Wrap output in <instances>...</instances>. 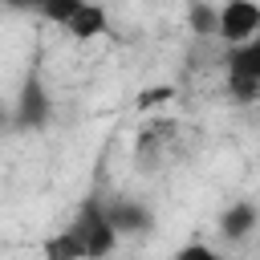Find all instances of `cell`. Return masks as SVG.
I'll return each mask as SVG.
<instances>
[{"label": "cell", "instance_id": "obj_1", "mask_svg": "<svg viewBox=\"0 0 260 260\" xmlns=\"http://www.w3.org/2000/svg\"><path fill=\"white\" fill-rule=\"evenodd\" d=\"M223 65H228V98L236 106L260 102V32L244 45H232Z\"/></svg>", "mask_w": 260, "mask_h": 260}, {"label": "cell", "instance_id": "obj_2", "mask_svg": "<svg viewBox=\"0 0 260 260\" xmlns=\"http://www.w3.org/2000/svg\"><path fill=\"white\" fill-rule=\"evenodd\" d=\"M85 244V260H106L114 248H118V232L106 215V199L102 195H85V203L77 207V215L69 219Z\"/></svg>", "mask_w": 260, "mask_h": 260}, {"label": "cell", "instance_id": "obj_3", "mask_svg": "<svg viewBox=\"0 0 260 260\" xmlns=\"http://www.w3.org/2000/svg\"><path fill=\"white\" fill-rule=\"evenodd\" d=\"M53 118V102H49V89H45V77L41 69L32 65L16 89V102H12V130H45Z\"/></svg>", "mask_w": 260, "mask_h": 260}, {"label": "cell", "instance_id": "obj_4", "mask_svg": "<svg viewBox=\"0 0 260 260\" xmlns=\"http://www.w3.org/2000/svg\"><path fill=\"white\" fill-rule=\"evenodd\" d=\"M260 32V4L256 0H228L219 4V28L215 37L232 49V45H244Z\"/></svg>", "mask_w": 260, "mask_h": 260}, {"label": "cell", "instance_id": "obj_5", "mask_svg": "<svg viewBox=\"0 0 260 260\" xmlns=\"http://www.w3.org/2000/svg\"><path fill=\"white\" fill-rule=\"evenodd\" d=\"M106 215H110V223H114L118 236H146L154 228L150 207L138 203V199H114V203H106Z\"/></svg>", "mask_w": 260, "mask_h": 260}, {"label": "cell", "instance_id": "obj_6", "mask_svg": "<svg viewBox=\"0 0 260 260\" xmlns=\"http://www.w3.org/2000/svg\"><path fill=\"white\" fill-rule=\"evenodd\" d=\"M256 228H260V207H256L252 199H236V203H228V211L219 215V236H223L228 244L248 240Z\"/></svg>", "mask_w": 260, "mask_h": 260}, {"label": "cell", "instance_id": "obj_7", "mask_svg": "<svg viewBox=\"0 0 260 260\" xmlns=\"http://www.w3.org/2000/svg\"><path fill=\"white\" fill-rule=\"evenodd\" d=\"M65 32H69L73 41H93V37L110 32V12H106V4H102V0H85L81 12L65 24Z\"/></svg>", "mask_w": 260, "mask_h": 260}, {"label": "cell", "instance_id": "obj_8", "mask_svg": "<svg viewBox=\"0 0 260 260\" xmlns=\"http://www.w3.org/2000/svg\"><path fill=\"white\" fill-rule=\"evenodd\" d=\"M41 260H85V244H81L77 228H73V223L57 228V232L45 240V248H41Z\"/></svg>", "mask_w": 260, "mask_h": 260}, {"label": "cell", "instance_id": "obj_9", "mask_svg": "<svg viewBox=\"0 0 260 260\" xmlns=\"http://www.w3.org/2000/svg\"><path fill=\"white\" fill-rule=\"evenodd\" d=\"M187 24H191V32H195V37H215V28H219V8H211V4L195 0V4H191V12H187Z\"/></svg>", "mask_w": 260, "mask_h": 260}, {"label": "cell", "instance_id": "obj_10", "mask_svg": "<svg viewBox=\"0 0 260 260\" xmlns=\"http://www.w3.org/2000/svg\"><path fill=\"white\" fill-rule=\"evenodd\" d=\"M81 4H85V0H49V4L41 8V16L65 28V24H69V20H73V16L81 12Z\"/></svg>", "mask_w": 260, "mask_h": 260}, {"label": "cell", "instance_id": "obj_11", "mask_svg": "<svg viewBox=\"0 0 260 260\" xmlns=\"http://www.w3.org/2000/svg\"><path fill=\"white\" fill-rule=\"evenodd\" d=\"M171 260H223V256H219L211 244H199V240H191V244H183V248H179Z\"/></svg>", "mask_w": 260, "mask_h": 260}, {"label": "cell", "instance_id": "obj_12", "mask_svg": "<svg viewBox=\"0 0 260 260\" xmlns=\"http://www.w3.org/2000/svg\"><path fill=\"white\" fill-rule=\"evenodd\" d=\"M167 98H175V85H150V89L138 93V106L150 110V106H158V102H167Z\"/></svg>", "mask_w": 260, "mask_h": 260}, {"label": "cell", "instance_id": "obj_13", "mask_svg": "<svg viewBox=\"0 0 260 260\" xmlns=\"http://www.w3.org/2000/svg\"><path fill=\"white\" fill-rule=\"evenodd\" d=\"M4 8H12V12H41L49 0H0Z\"/></svg>", "mask_w": 260, "mask_h": 260}]
</instances>
